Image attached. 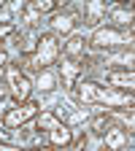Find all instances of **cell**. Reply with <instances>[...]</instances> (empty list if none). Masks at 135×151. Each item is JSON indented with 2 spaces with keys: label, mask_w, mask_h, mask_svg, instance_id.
I'll list each match as a JSON object with an SVG mask.
<instances>
[{
  "label": "cell",
  "mask_w": 135,
  "mask_h": 151,
  "mask_svg": "<svg viewBox=\"0 0 135 151\" xmlns=\"http://www.w3.org/2000/svg\"><path fill=\"white\" fill-rule=\"evenodd\" d=\"M73 94L81 105H100L103 111H124L135 105V94L124 92V89H113V86H103L95 78H79V84L73 86Z\"/></svg>",
  "instance_id": "6da1fadb"
},
{
  "label": "cell",
  "mask_w": 135,
  "mask_h": 151,
  "mask_svg": "<svg viewBox=\"0 0 135 151\" xmlns=\"http://www.w3.org/2000/svg\"><path fill=\"white\" fill-rule=\"evenodd\" d=\"M132 32H135V24L132 27H113V24H100L95 27L92 35L87 38V43L92 51L97 54H108V51H116V49H124V46H132Z\"/></svg>",
  "instance_id": "7a4b0ae2"
},
{
  "label": "cell",
  "mask_w": 135,
  "mask_h": 151,
  "mask_svg": "<svg viewBox=\"0 0 135 151\" xmlns=\"http://www.w3.org/2000/svg\"><path fill=\"white\" fill-rule=\"evenodd\" d=\"M57 60H60V38L51 35V32H38L35 38V49L30 54V65L38 70H46V68H54Z\"/></svg>",
  "instance_id": "3957f363"
},
{
  "label": "cell",
  "mask_w": 135,
  "mask_h": 151,
  "mask_svg": "<svg viewBox=\"0 0 135 151\" xmlns=\"http://www.w3.org/2000/svg\"><path fill=\"white\" fill-rule=\"evenodd\" d=\"M6 81H8V97L14 100V105H22V103L32 100V81L19 68V62L6 68Z\"/></svg>",
  "instance_id": "277c9868"
},
{
  "label": "cell",
  "mask_w": 135,
  "mask_h": 151,
  "mask_svg": "<svg viewBox=\"0 0 135 151\" xmlns=\"http://www.w3.org/2000/svg\"><path fill=\"white\" fill-rule=\"evenodd\" d=\"M81 8H73V6H62L60 11H54L49 16V32L51 35H73L76 27L81 24Z\"/></svg>",
  "instance_id": "5b68a950"
},
{
  "label": "cell",
  "mask_w": 135,
  "mask_h": 151,
  "mask_svg": "<svg viewBox=\"0 0 135 151\" xmlns=\"http://www.w3.org/2000/svg\"><path fill=\"white\" fill-rule=\"evenodd\" d=\"M41 111H43V108H41V103H38V100H27V103H22V105L8 108L3 116H0V124H3L6 129H19V127L30 124Z\"/></svg>",
  "instance_id": "8992f818"
},
{
  "label": "cell",
  "mask_w": 135,
  "mask_h": 151,
  "mask_svg": "<svg viewBox=\"0 0 135 151\" xmlns=\"http://www.w3.org/2000/svg\"><path fill=\"white\" fill-rule=\"evenodd\" d=\"M103 78H105V86L124 89V92L135 94V68H105Z\"/></svg>",
  "instance_id": "52a82bcc"
},
{
  "label": "cell",
  "mask_w": 135,
  "mask_h": 151,
  "mask_svg": "<svg viewBox=\"0 0 135 151\" xmlns=\"http://www.w3.org/2000/svg\"><path fill=\"white\" fill-rule=\"evenodd\" d=\"M87 51H89L87 35H79V32L68 35V41L60 46V54L65 57V60H70V62H81L84 57H87Z\"/></svg>",
  "instance_id": "ba28073f"
},
{
  "label": "cell",
  "mask_w": 135,
  "mask_h": 151,
  "mask_svg": "<svg viewBox=\"0 0 135 151\" xmlns=\"http://www.w3.org/2000/svg\"><path fill=\"white\" fill-rule=\"evenodd\" d=\"M127 140H130L127 129L119 127V124H111V127L103 132V146H100V151H122V148L127 146Z\"/></svg>",
  "instance_id": "9c48e42d"
},
{
  "label": "cell",
  "mask_w": 135,
  "mask_h": 151,
  "mask_svg": "<svg viewBox=\"0 0 135 151\" xmlns=\"http://www.w3.org/2000/svg\"><path fill=\"white\" fill-rule=\"evenodd\" d=\"M60 76H62V89L73 92V86L79 84V78L84 76V68H81V62L62 60V65H60Z\"/></svg>",
  "instance_id": "30bf717a"
},
{
  "label": "cell",
  "mask_w": 135,
  "mask_h": 151,
  "mask_svg": "<svg viewBox=\"0 0 135 151\" xmlns=\"http://www.w3.org/2000/svg\"><path fill=\"white\" fill-rule=\"evenodd\" d=\"M57 86H60V76H57L54 68H46V70H38V73H35V84H32V89L49 94V92H54Z\"/></svg>",
  "instance_id": "8fae6325"
},
{
  "label": "cell",
  "mask_w": 135,
  "mask_h": 151,
  "mask_svg": "<svg viewBox=\"0 0 135 151\" xmlns=\"http://www.w3.org/2000/svg\"><path fill=\"white\" fill-rule=\"evenodd\" d=\"M108 16H111V22L113 27H132V6H111L108 8Z\"/></svg>",
  "instance_id": "7c38bea8"
},
{
  "label": "cell",
  "mask_w": 135,
  "mask_h": 151,
  "mask_svg": "<svg viewBox=\"0 0 135 151\" xmlns=\"http://www.w3.org/2000/svg\"><path fill=\"white\" fill-rule=\"evenodd\" d=\"M32 122H35V129L38 132H49L57 124H62V116H60V111H41Z\"/></svg>",
  "instance_id": "4fadbf2b"
},
{
  "label": "cell",
  "mask_w": 135,
  "mask_h": 151,
  "mask_svg": "<svg viewBox=\"0 0 135 151\" xmlns=\"http://www.w3.org/2000/svg\"><path fill=\"white\" fill-rule=\"evenodd\" d=\"M111 124H116V122H113V116H111V111H100V113H95V116L89 119V132H92L95 138H103V132H105Z\"/></svg>",
  "instance_id": "5bb4252c"
},
{
  "label": "cell",
  "mask_w": 135,
  "mask_h": 151,
  "mask_svg": "<svg viewBox=\"0 0 135 151\" xmlns=\"http://www.w3.org/2000/svg\"><path fill=\"white\" fill-rule=\"evenodd\" d=\"M81 14H84V19H87V24H92V27H100L103 16H105V3H87Z\"/></svg>",
  "instance_id": "9a60e30c"
},
{
  "label": "cell",
  "mask_w": 135,
  "mask_h": 151,
  "mask_svg": "<svg viewBox=\"0 0 135 151\" xmlns=\"http://www.w3.org/2000/svg\"><path fill=\"white\" fill-rule=\"evenodd\" d=\"M19 14H22V22H25L27 30H35L38 22H41V14L32 8V3H22V11H19Z\"/></svg>",
  "instance_id": "2e32d148"
},
{
  "label": "cell",
  "mask_w": 135,
  "mask_h": 151,
  "mask_svg": "<svg viewBox=\"0 0 135 151\" xmlns=\"http://www.w3.org/2000/svg\"><path fill=\"white\" fill-rule=\"evenodd\" d=\"M32 8L43 16V14H54V11H60L62 3H57V0H32Z\"/></svg>",
  "instance_id": "e0dca14e"
},
{
  "label": "cell",
  "mask_w": 135,
  "mask_h": 151,
  "mask_svg": "<svg viewBox=\"0 0 135 151\" xmlns=\"http://www.w3.org/2000/svg\"><path fill=\"white\" fill-rule=\"evenodd\" d=\"M19 30H16V24L14 22H8V24H0V46H3L6 41H11V38L16 35Z\"/></svg>",
  "instance_id": "ac0fdd59"
},
{
  "label": "cell",
  "mask_w": 135,
  "mask_h": 151,
  "mask_svg": "<svg viewBox=\"0 0 135 151\" xmlns=\"http://www.w3.org/2000/svg\"><path fill=\"white\" fill-rule=\"evenodd\" d=\"M0 151H54V148H30V146H14V143L0 140Z\"/></svg>",
  "instance_id": "d6986e66"
},
{
  "label": "cell",
  "mask_w": 135,
  "mask_h": 151,
  "mask_svg": "<svg viewBox=\"0 0 135 151\" xmlns=\"http://www.w3.org/2000/svg\"><path fill=\"white\" fill-rule=\"evenodd\" d=\"M8 97V81H6V73L0 70V100Z\"/></svg>",
  "instance_id": "ffe728a7"
},
{
  "label": "cell",
  "mask_w": 135,
  "mask_h": 151,
  "mask_svg": "<svg viewBox=\"0 0 135 151\" xmlns=\"http://www.w3.org/2000/svg\"><path fill=\"white\" fill-rule=\"evenodd\" d=\"M8 65H11V57H8L6 46H0V70H3V68H8Z\"/></svg>",
  "instance_id": "44dd1931"
},
{
  "label": "cell",
  "mask_w": 135,
  "mask_h": 151,
  "mask_svg": "<svg viewBox=\"0 0 135 151\" xmlns=\"http://www.w3.org/2000/svg\"><path fill=\"white\" fill-rule=\"evenodd\" d=\"M0 6H3V3H0Z\"/></svg>",
  "instance_id": "7402d4cb"
}]
</instances>
